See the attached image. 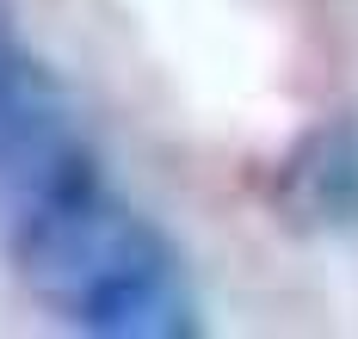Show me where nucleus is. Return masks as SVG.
I'll list each match as a JSON object with an SVG mask.
<instances>
[{
  "instance_id": "f257e3e1",
  "label": "nucleus",
  "mask_w": 358,
  "mask_h": 339,
  "mask_svg": "<svg viewBox=\"0 0 358 339\" xmlns=\"http://www.w3.org/2000/svg\"><path fill=\"white\" fill-rule=\"evenodd\" d=\"M13 271L62 327L99 339H179L198 333V290L179 247L136 204L106 191L43 234L6 247Z\"/></svg>"
},
{
  "instance_id": "f03ea898",
  "label": "nucleus",
  "mask_w": 358,
  "mask_h": 339,
  "mask_svg": "<svg viewBox=\"0 0 358 339\" xmlns=\"http://www.w3.org/2000/svg\"><path fill=\"white\" fill-rule=\"evenodd\" d=\"M106 191L111 179L74 99L31 50L13 0H0V241L19 247Z\"/></svg>"
},
{
  "instance_id": "7ed1b4c3",
  "label": "nucleus",
  "mask_w": 358,
  "mask_h": 339,
  "mask_svg": "<svg viewBox=\"0 0 358 339\" xmlns=\"http://www.w3.org/2000/svg\"><path fill=\"white\" fill-rule=\"evenodd\" d=\"M285 204L315 223H358V136L315 130L285 167Z\"/></svg>"
}]
</instances>
